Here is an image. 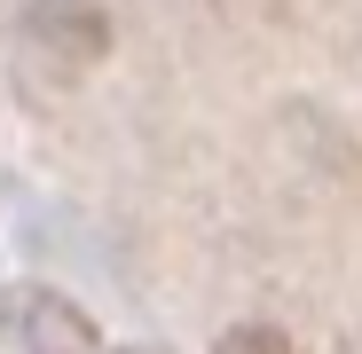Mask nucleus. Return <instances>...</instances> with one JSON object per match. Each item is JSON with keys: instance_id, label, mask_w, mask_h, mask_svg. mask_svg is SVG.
Returning <instances> with one entry per match:
<instances>
[{"instance_id": "f03ea898", "label": "nucleus", "mask_w": 362, "mask_h": 354, "mask_svg": "<svg viewBox=\"0 0 362 354\" xmlns=\"http://www.w3.org/2000/svg\"><path fill=\"white\" fill-rule=\"evenodd\" d=\"M221 354H291V346H284L276 331H260V323H245V331H228V338H221Z\"/></svg>"}, {"instance_id": "7ed1b4c3", "label": "nucleus", "mask_w": 362, "mask_h": 354, "mask_svg": "<svg viewBox=\"0 0 362 354\" xmlns=\"http://www.w3.org/2000/svg\"><path fill=\"white\" fill-rule=\"evenodd\" d=\"M134 354H158V346H134Z\"/></svg>"}, {"instance_id": "f257e3e1", "label": "nucleus", "mask_w": 362, "mask_h": 354, "mask_svg": "<svg viewBox=\"0 0 362 354\" xmlns=\"http://www.w3.org/2000/svg\"><path fill=\"white\" fill-rule=\"evenodd\" d=\"M0 331H8V346L24 354H95V315L71 307L64 291H47V283H16V291H0Z\"/></svg>"}]
</instances>
